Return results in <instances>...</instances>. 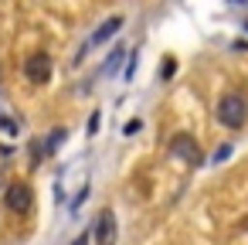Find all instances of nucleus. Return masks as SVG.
<instances>
[{
  "mask_svg": "<svg viewBox=\"0 0 248 245\" xmlns=\"http://www.w3.org/2000/svg\"><path fill=\"white\" fill-rule=\"evenodd\" d=\"M217 123L228 126V130H241L248 123V99L241 92L221 96V102H217Z\"/></svg>",
  "mask_w": 248,
  "mask_h": 245,
  "instance_id": "1",
  "label": "nucleus"
},
{
  "mask_svg": "<svg viewBox=\"0 0 248 245\" xmlns=\"http://www.w3.org/2000/svg\"><path fill=\"white\" fill-rule=\"evenodd\" d=\"M24 75H28V82H34V85L51 82V55H48V51H34V55H28V62H24Z\"/></svg>",
  "mask_w": 248,
  "mask_h": 245,
  "instance_id": "2",
  "label": "nucleus"
},
{
  "mask_svg": "<svg viewBox=\"0 0 248 245\" xmlns=\"http://www.w3.org/2000/svg\"><path fill=\"white\" fill-rule=\"evenodd\" d=\"M4 201H7V208H11L14 214H28V211H31V204H34V191H31L24 180H14V184L7 187Z\"/></svg>",
  "mask_w": 248,
  "mask_h": 245,
  "instance_id": "3",
  "label": "nucleus"
},
{
  "mask_svg": "<svg viewBox=\"0 0 248 245\" xmlns=\"http://www.w3.org/2000/svg\"><path fill=\"white\" fill-rule=\"evenodd\" d=\"M170 153L180 157V160H187L190 167H201V163H204V160H201V150H197V143H194L190 133H177V136L170 140Z\"/></svg>",
  "mask_w": 248,
  "mask_h": 245,
  "instance_id": "4",
  "label": "nucleus"
},
{
  "mask_svg": "<svg viewBox=\"0 0 248 245\" xmlns=\"http://www.w3.org/2000/svg\"><path fill=\"white\" fill-rule=\"evenodd\" d=\"M95 245H116V211L102 208L95 218Z\"/></svg>",
  "mask_w": 248,
  "mask_h": 245,
  "instance_id": "5",
  "label": "nucleus"
},
{
  "mask_svg": "<svg viewBox=\"0 0 248 245\" xmlns=\"http://www.w3.org/2000/svg\"><path fill=\"white\" fill-rule=\"evenodd\" d=\"M119 28H123V17L116 14V17H109V21H106V24H102V28L92 34V41H89V45H92V48H99V45H102V41H109V38H112Z\"/></svg>",
  "mask_w": 248,
  "mask_h": 245,
  "instance_id": "6",
  "label": "nucleus"
},
{
  "mask_svg": "<svg viewBox=\"0 0 248 245\" xmlns=\"http://www.w3.org/2000/svg\"><path fill=\"white\" fill-rule=\"evenodd\" d=\"M173 72H177V62H173V58H167V62L160 65V79H170Z\"/></svg>",
  "mask_w": 248,
  "mask_h": 245,
  "instance_id": "7",
  "label": "nucleus"
},
{
  "mask_svg": "<svg viewBox=\"0 0 248 245\" xmlns=\"http://www.w3.org/2000/svg\"><path fill=\"white\" fill-rule=\"evenodd\" d=\"M136 62H140V58H136V51H133V55H129V65H126V82L133 79V72H136Z\"/></svg>",
  "mask_w": 248,
  "mask_h": 245,
  "instance_id": "8",
  "label": "nucleus"
},
{
  "mask_svg": "<svg viewBox=\"0 0 248 245\" xmlns=\"http://www.w3.org/2000/svg\"><path fill=\"white\" fill-rule=\"evenodd\" d=\"M99 119H102V116H99V113H92V119H89V136H95V133H99Z\"/></svg>",
  "mask_w": 248,
  "mask_h": 245,
  "instance_id": "9",
  "label": "nucleus"
},
{
  "mask_svg": "<svg viewBox=\"0 0 248 245\" xmlns=\"http://www.w3.org/2000/svg\"><path fill=\"white\" fill-rule=\"evenodd\" d=\"M224 157H231V147H217V153H214V160H224Z\"/></svg>",
  "mask_w": 248,
  "mask_h": 245,
  "instance_id": "10",
  "label": "nucleus"
},
{
  "mask_svg": "<svg viewBox=\"0 0 248 245\" xmlns=\"http://www.w3.org/2000/svg\"><path fill=\"white\" fill-rule=\"evenodd\" d=\"M0 126H4V130H7V133H14V130H17V126H14V123H11V119H7V116H0Z\"/></svg>",
  "mask_w": 248,
  "mask_h": 245,
  "instance_id": "11",
  "label": "nucleus"
}]
</instances>
